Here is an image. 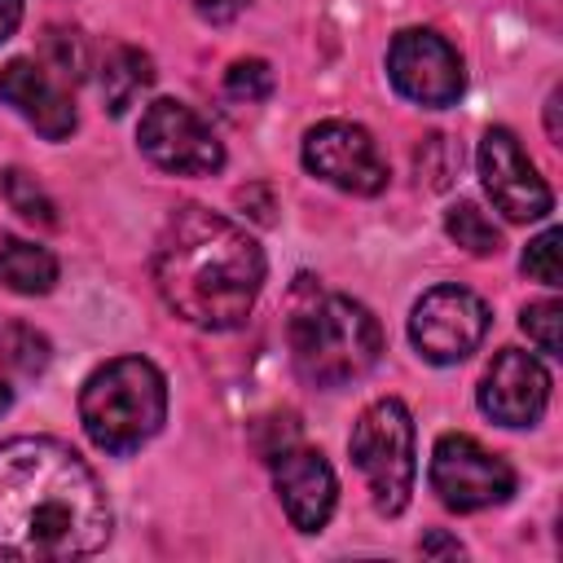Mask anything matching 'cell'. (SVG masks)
Instances as JSON below:
<instances>
[{
    "label": "cell",
    "instance_id": "cb8c5ba5",
    "mask_svg": "<svg viewBox=\"0 0 563 563\" xmlns=\"http://www.w3.org/2000/svg\"><path fill=\"white\" fill-rule=\"evenodd\" d=\"M18 22H22V0H0V44L18 31Z\"/></svg>",
    "mask_w": 563,
    "mask_h": 563
},
{
    "label": "cell",
    "instance_id": "3957f363",
    "mask_svg": "<svg viewBox=\"0 0 563 563\" xmlns=\"http://www.w3.org/2000/svg\"><path fill=\"white\" fill-rule=\"evenodd\" d=\"M286 334H290V361L299 378L321 391L356 383L383 356L378 317L365 303L334 290H317V286H299Z\"/></svg>",
    "mask_w": 563,
    "mask_h": 563
},
{
    "label": "cell",
    "instance_id": "5b68a950",
    "mask_svg": "<svg viewBox=\"0 0 563 563\" xmlns=\"http://www.w3.org/2000/svg\"><path fill=\"white\" fill-rule=\"evenodd\" d=\"M347 453L352 466L365 475L369 484V501L378 515H400L409 506L413 493V418L396 396H383L374 405L361 409V418L352 422L347 435Z\"/></svg>",
    "mask_w": 563,
    "mask_h": 563
},
{
    "label": "cell",
    "instance_id": "603a6c76",
    "mask_svg": "<svg viewBox=\"0 0 563 563\" xmlns=\"http://www.w3.org/2000/svg\"><path fill=\"white\" fill-rule=\"evenodd\" d=\"M246 4H251V0H194L198 18H207V22H233Z\"/></svg>",
    "mask_w": 563,
    "mask_h": 563
},
{
    "label": "cell",
    "instance_id": "8992f818",
    "mask_svg": "<svg viewBox=\"0 0 563 563\" xmlns=\"http://www.w3.org/2000/svg\"><path fill=\"white\" fill-rule=\"evenodd\" d=\"M431 488L449 510L471 515V510H488V506L510 501L515 471L506 457L488 453L475 435L444 431L431 449Z\"/></svg>",
    "mask_w": 563,
    "mask_h": 563
},
{
    "label": "cell",
    "instance_id": "44dd1931",
    "mask_svg": "<svg viewBox=\"0 0 563 563\" xmlns=\"http://www.w3.org/2000/svg\"><path fill=\"white\" fill-rule=\"evenodd\" d=\"M519 325L528 330V339L545 352V356H559L563 339H559V325H563V303L559 299H541V303H528L519 312Z\"/></svg>",
    "mask_w": 563,
    "mask_h": 563
},
{
    "label": "cell",
    "instance_id": "9c48e42d",
    "mask_svg": "<svg viewBox=\"0 0 563 563\" xmlns=\"http://www.w3.org/2000/svg\"><path fill=\"white\" fill-rule=\"evenodd\" d=\"M387 79L400 97L427 106V110H444L462 97L466 75H462V57L457 48L427 31V26H409L391 40L387 48Z\"/></svg>",
    "mask_w": 563,
    "mask_h": 563
},
{
    "label": "cell",
    "instance_id": "484cf974",
    "mask_svg": "<svg viewBox=\"0 0 563 563\" xmlns=\"http://www.w3.org/2000/svg\"><path fill=\"white\" fill-rule=\"evenodd\" d=\"M559 101H563V88H554V92H550V101H545V132H550V141H554V145L563 141V128H559Z\"/></svg>",
    "mask_w": 563,
    "mask_h": 563
},
{
    "label": "cell",
    "instance_id": "277c9868",
    "mask_svg": "<svg viewBox=\"0 0 563 563\" xmlns=\"http://www.w3.org/2000/svg\"><path fill=\"white\" fill-rule=\"evenodd\" d=\"M167 418V378L145 356H114L88 374L79 391V422L106 453H132L158 435Z\"/></svg>",
    "mask_w": 563,
    "mask_h": 563
},
{
    "label": "cell",
    "instance_id": "ba28073f",
    "mask_svg": "<svg viewBox=\"0 0 563 563\" xmlns=\"http://www.w3.org/2000/svg\"><path fill=\"white\" fill-rule=\"evenodd\" d=\"M136 141L154 167L176 176H211L224 167V145L216 141V132L185 101H172V97H158L145 106Z\"/></svg>",
    "mask_w": 563,
    "mask_h": 563
},
{
    "label": "cell",
    "instance_id": "52a82bcc",
    "mask_svg": "<svg viewBox=\"0 0 563 563\" xmlns=\"http://www.w3.org/2000/svg\"><path fill=\"white\" fill-rule=\"evenodd\" d=\"M488 334V303L466 286H435L409 312V343L431 365L466 361Z\"/></svg>",
    "mask_w": 563,
    "mask_h": 563
},
{
    "label": "cell",
    "instance_id": "d4e9b609",
    "mask_svg": "<svg viewBox=\"0 0 563 563\" xmlns=\"http://www.w3.org/2000/svg\"><path fill=\"white\" fill-rule=\"evenodd\" d=\"M422 554H462V541H453V537H444V532H431V537H422Z\"/></svg>",
    "mask_w": 563,
    "mask_h": 563
},
{
    "label": "cell",
    "instance_id": "2e32d148",
    "mask_svg": "<svg viewBox=\"0 0 563 563\" xmlns=\"http://www.w3.org/2000/svg\"><path fill=\"white\" fill-rule=\"evenodd\" d=\"M154 84V66L141 48H114L101 66V97H106V110L110 114H123L145 88Z\"/></svg>",
    "mask_w": 563,
    "mask_h": 563
},
{
    "label": "cell",
    "instance_id": "ffe728a7",
    "mask_svg": "<svg viewBox=\"0 0 563 563\" xmlns=\"http://www.w3.org/2000/svg\"><path fill=\"white\" fill-rule=\"evenodd\" d=\"M224 92H229L233 101H246V106L264 101V97L273 92V70H268V62H264V57H238V62L224 70Z\"/></svg>",
    "mask_w": 563,
    "mask_h": 563
},
{
    "label": "cell",
    "instance_id": "7c38bea8",
    "mask_svg": "<svg viewBox=\"0 0 563 563\" xmlns=\"http://www.w3.org/2000/svg\"><path fill=\"white\" fill-rule=\"evenodd\" d=\"M550 405V374L532 352L501 347L479 378V409L501 427H532Z\"/></svg>",
    "mask_w": 563,
    "mask_h": 563
},
{
    "label": "cell",
    "instance_id": "4fadbf2b",
    "mask_svg": "<svg viewBox=\"0 0 563 563\" xmlns=\"http://www.w3.org/2000/svg\"><path fill=\"white\" fill-rule=\"evenodd\" d=\"M273 488L282 497L286 519L299 532H321L334 515V471L317 449H277L273 453Z\"/></svg>",
    "mask_w": 563,
    "mask_h": 563
},
{
    "label": "cell",
    "instance_id": "5bb4252c",
    "mask_svg": "<svg viewBox=\"0 0 563 563\" xmlns=\"http://www.w3.org/2000/svg\"><path fill=\"white\" fill-rule=\"evenodd\" d=\"M0 101H9L40 136L48 141H66L75 132V106L62 92V84L31 57H13L0 66Z\"/></svg>",
    "mask_w": 563,
    "mask_h": 563
},
{
    "label": "cell",
    "instance_id": "7402d4cb",
    "mask_svg": "<svg viewBox=\"0 0 563 563\" xmlns=\"http://www.w3.org/2000/svg\"><path fill=\"white\" fill-rule=\"evenodd\" d=\"M559 242H563V233H559V229H545V233H537V238L528 242V251H523V273L537 277L541 286H563Z\"/></svg>",
    "mask_w": 563,
    "mask_h": 563
},
{
    "label": "cell",
    "instance_id": "d6986e66",
    "mask_svg": "<svg viewBox=\"0 0 563 563\" xmlns=\"http://www.w3.org/2000/svg\"><path fill=\"white\" fill-rule=\"evenodd\" d=\"M0 352H4V361L18 365L22 374H40V369L48 365V339L35 334V330L22 325V321H4V325H0Z\"/></svg>",
    "mask_w": 563,
    "mask_h": 563
},
{
    "label": "cell",
    "instance_id": "4316f807",
    "mask_svg": "<svg viewBox=\"0 0 563 563\" xmlns=\"http://www.w3.org/2000/svg\"><path fill=\"white\" fill-rule=\"evenodd\" d=\"M4 409H9V387L0 383V413H4Z\"/></svg>",
    "mask_w": 563,
    "mask_h": 563
},
{
    "label": "cell",
    "instance_id": "7a4b0ae2",
    "mask_svg": "<svg viewBox=\"0 0 563 563\" xmlns=\"http://www.w3.org/2000/svg\"><path fill=\"white\" fill-rule=\"evenodd\" d=\"M154 286L180 321L216 334L238 330L260 299L264 251L242 224L189 202L154 242Z\"/></svg>",
    "mask_w": 563,
    "mask_h": 563
},
{
    "label": "cell",
    "instance_id": "30bf717a",
    "mask_svg": "<svg viewBox=\"0 0 563 563\" xmlns=\"http://www.w3.org/2000/svg\"><path fill=\"white\" fill-rule=\"evenodd\" d=\"M303 167L343 194L374 198L387 189V163L361 123L325 119L303 136Z\"/></svg>",
    "mask_w": 563,
    "mask_h": 563
},
{
    "label": "cell",
    "instance_id": "ac0fdd59",
    "mask_svg": "<svg viewBox=\"0 0 563 563\" xmlns=\"http://www.w3.org/2000/svg\"><path fill=\"white\" fill-rule=\"evenodd\" d=\"M4 194H9V207H13L22 220L44 224V229L57 224V207H53V198H48V194L35 185V176H26L22 167H9V172H4Z\"/></svg>",
    "mask_w": 563,
    "mask_h": 563
},
{
    "label": "cell",
    "instance_id": "e0dca14e",
    "mask_svg": "<svg viewBox=\"0 0 563 563\" xmlns=\"http://www.w3.org/2000/svg\"><path fill=\"white\" fill-rule=\"evenodd\" d=\"M444 229H449V238H453L462 251H471V255H497V251H501L497 224H493L475 202H453V207L444 211Z\"/></svg>",
    "mask_w": 563,
    "mask_h": 563
},
{
    "label": "cell",
    "instance_id": "9a60e30c",
    "mask_svg": "<svg viewBox=\"0 0 563 563\" xmlns=\"http://www.w3.org/2000/svg\"><path fill=\"white\" fill-rule=\"evenodd\" d=\"M0 286H9L18 295H48L57 286L53 251H44V246H35L26 238L0 233Z\"/></svg>",
    "mask_w": 563,
    "mask_h": 563
},
{
    "label": "cell",
    "instance_id": "8fae6325",
    "mask_svg": "<svg viewBox=\"0 0 563 563\" xmlns=\"http://www.w3.org/2000/svg\"><path fill=\"white\" fill-rule=\"evenodd\" d=\"M475 163H479V180H484L493 207H497L506 220L528 224V220H545V216L554 211L550 185L537 176L532 158L523 154V145H519V136H515L510 128H488V132L479 136Z\"/></svg>",
    "mask_w": 563,
    "mask_h": 563
},
{
    "label": "cell",
    "instance_id": "6da1fadb",
    "mask_svg": "<svg viewBox=\"0 0 563 563\" xmlns=\"http://www.w3.org/2000/svg\"><path fill=\"white\" fill-rule=\"evenodd\" d=\"M110 541V506L88 462L48 435L0 444V554L66 563Z\"/></svg>",
    "mask_w": 563,
    "mask_h": 563
}]
</instances>
